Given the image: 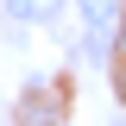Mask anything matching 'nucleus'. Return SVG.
<instances>
[{
    "label": "nucleus",
    "instance_id": "f257e3e1",
    "mask_svg": "<svg viewBox=\"0 0 126 126\" xmlns=\"http://www.w3.org/2000/svg\"><path fill=\"white\" fill-rule=\"evenodd\" d=\"M76 6H82V25H88L94 44H107L120 32V0H76Z\"/></svg>",
    "mask_w": 126,
    "mask_h": 126
},
{
    "label": "nucleus",
    "instance_id": "f03ea898",
    "mask_svg": "<svg viewBox=\"0 0 126 126\" xmlns=\"http://www.w3.org/2000/svg\"><path fill=\"white\" fill-rule=\"evenodd\" d=\"M6 6H13V19H50L63 0H6Z\"/></svg>",
    "mask_w": 126,
    "mask_h": 126
}]
</instances>
